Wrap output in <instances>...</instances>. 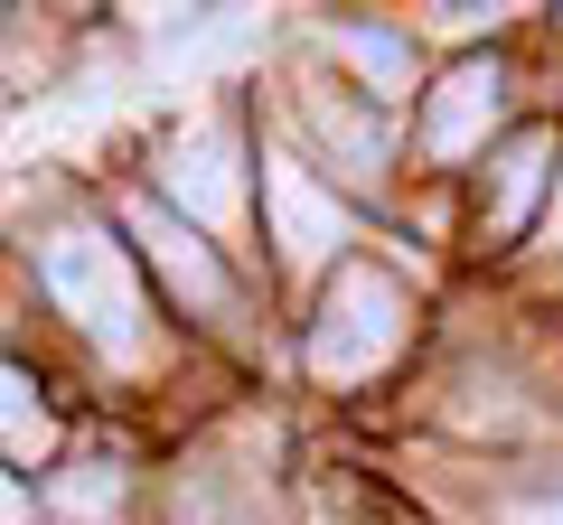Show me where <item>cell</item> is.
Masks as SVG:
<instances>
[{"instance_id":"52a82bcc","label":"cell","mask_w":563,"mask_h":525,"mask_svg":"<svg viewBox=\"0 0 563 525\" xmlns=\"http://www.w3.org/2000/svg\"><path fill=\"white\" fill-rule=\"evenodd\" d=\"M544 169H554V142H544V132H517V142L498 150V188H488V235H517V225L536 216Z\"/></svg>"},{"instance_id":"8fae6325","label":"cell","mask_w":563,"mask_h":525,"mask_svg":"<svg viewBox=\"0 0 563 525\" xmlns=\"http://www.w3.org/2000/svg\"><path fill=\"white\" fill-rule=\"evenodd\" d=\"M57 506H66V516H113V506H122V469H103V460L66 469V479H57Z\"/></svg>"},{"instance_id":"9a60e30c","label":"cell","mask_w":563,"mask_h":525,"mask_svg":"<svg viewBox=\"0 0 563 525\" xmlns=\"http://www.w3.org/2000/svg\"><path fill=\"white\" fill-rule=\"evenodd\" d=\"M554 225H563V188H554Z\"/></svg>"},{"instance_id":"6da1fadb","label":"cell","mask_w":563,"mask_h":525,"mask_svg":"<svg viewBox=\"0 0 563 525\" xmlns=\"http://www.w3.org/2000/svg\"><path fill=\"white\" fill-rule=\"evenodd\" d=\"M38 272H47V301H57L95 347L141 357V338H151V301H141V272L122 262V244H103V235H85V225H66V235H47Z\"/></svg>"},{"instance_id":"5bb4252c","label":"cell","mask_w":563,"mask_h":525,"mask_svg":"<svg viewBox=\"0 0 563 525\" xmlns=\"http://www.w3.org/2000/svg\"><path fill=\"white\" fill-rule=\"evenodd\" d=\"M0 525H38V506H29V488L0 479Z\"/></svg>"},{"instance_id":"4fadbf2b","label":"cell","mask_w":563,"mask_h":525,"mask_svg":"<svg viewBox=\"0 0 563 525\" xmlns=\"http://www.w3.org/2000/svg\"><path fill=\"white\" fill-rule=\"evenodd\" d=\"M498 525H563V498H536V506H507Z\"/></svg>"},{"instance_id":"277c9868","label":"cell","mask_w":563,"mask_h":525,"mask_svg":"<svg viewBox=\"0 0 563 525\" xmlns=\"http://www.w3.org/2000/svg\"><path fill=\"white\" fill-rule=\"evenodd\" d=\"M235 169H244L235 132H225V122H198V132L169 150V198H179L198 225H225V216L244 206V179H235Z\"/></svg>"},{"instance_id":"8992f818","label":"cell","mask_w":563,"mask_h":525,"mask_svg":"<svg viewBox=\"0 0 563 525\" xmlns=\"http://www.w3.org/2000/svg\"><path fill=\"white\" fill-rule=\"evenodd\" d=\"M132 244L169 272V291H179V301H198V310H225V301H235V291H225V272H217V254L188 235V216H169V206H132Z\"/></svg>"},{"instance_id":"9c48e42d","label":"cell","mask_w":563,"mask_h":525,"mask_svg":"<svg viewBox=\"0 0 563 525\" xmlns=\"http://www.w3.org/2000/svg\"><path fill=\"white\" fill-rule=\"evenodd\" d=\"M310 122H320V142H329V150H347V160H357V169H376V160H385V132H376V122H366V113H347V103L310 94Z\"/></svg>"},{"instance_id":"5b68a950","label":"cell","mask_w":563,"mask_h":525,"mask_svg":"<svg viewBox=\"0 0 563 525\" xmlns=\"http://www.w3.org/2000/svg\"><path fill=\"white\" fill-rule=\"evenodd\" d=\"M498 103H507V85H498V66H488V57L451 66V76L432 85V113H422V142L442 150V160H461V150H479V142H488V122H498Z\"/></svg>"},{"instance_id":"3957f363","label":"cell","mask_w":563,"mask_h":525,"mask_svg":"<svg viewBox=\"0 0 563 525\" xmlns=\"http://www.w3.org/2000/svg\"><path fill=\"white\" fill-rule=\"evenodd\" d=\"M263 198H273V244H282V262H329L347 244V216H339V198H329L320 179H310L301 160H263Z\"/></svg>"},{"instance_id":"ba28073f","label":"cell","mask_w":563,"mask_h":525,"mask_svg":"<svg viewBox=\"0 0 563 525\" xmlns=\"http://www.w3.org/2000/svg\"><path fill=\"white\" fill-rule=\"evenodd\" d=\"M47 442H57V423H47L38 384H29L20 366H0V450H10V460H47Z\"/></svg>"},{"instance_id":"30bf717a","label":"cell","mask_w":563,"mask_h":525,"mask_svg":"<svg viewBox=\"0 0 563 525\" xmlns=\"http://www.w3.org/2000/svg\"><path fill=\"white\" fill-rule=\"evenodd\" d=\"M339 57L357 66V76H376L385 94H404V76H413V66H404V47H395V38H376V29H339Z\"/></svg>"},{"instance_id":"7c38bea8","label":"cell","mask_w":563,"mask_h":525,"mask_svg":"<svg viewBox=\"0 0 563 525\" xmlns=\"http://www.w3.org/2000/svg\"><path fill=\"white\" fill-rule=\"evenodd\" d=\"M507 10H432V29H442V38H479V29H498Z\"/></svg>"},{"instance_id":"7a4b0ae2","label":"cell","mask_w":563,"mask_h":525,"mask_svg":"<svg viewBox=\"0 0 563 525\" xmlns=\"http://www.w3.org/2000/svg\"><path fill=\"white\" fill-rule=\"evenodd\" d=\"M404 282L395 272H376V262H339V282H329L320 301V328H310V376L320 384H357L376 376L385 357L404 347Z\"/></svg>"}]
</instances>
